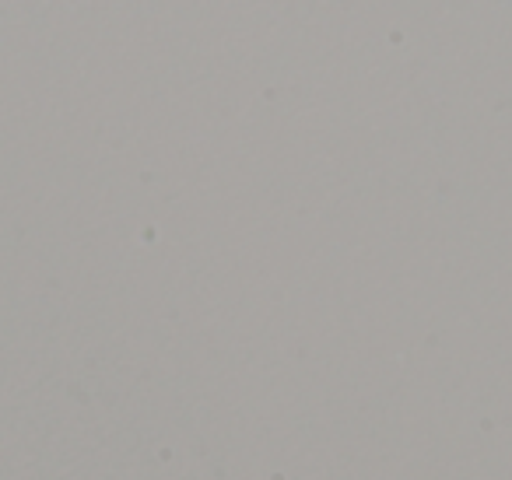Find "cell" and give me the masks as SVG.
<instances>
[]
</instances>
